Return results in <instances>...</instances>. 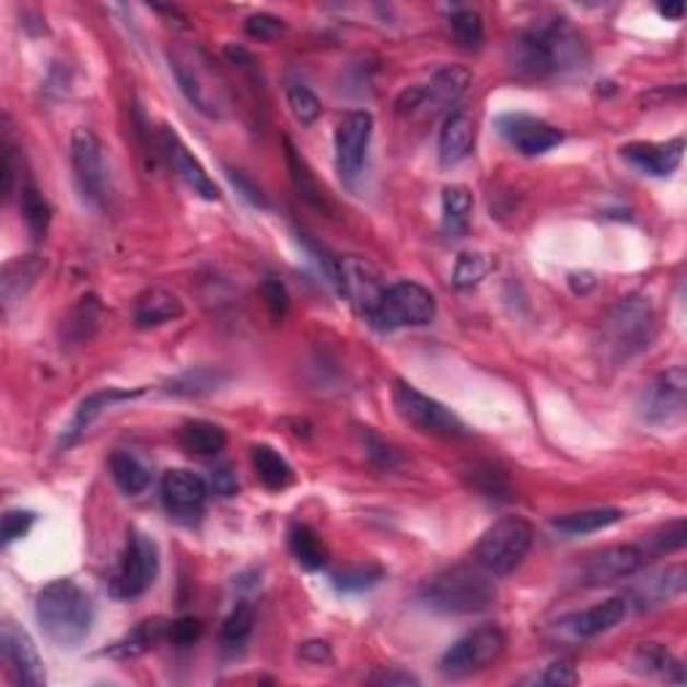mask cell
Segmentation results:
<instances>
[{"label": "cell", "instance_id": "6da1fadb", "mask_svg": "<svg viewBox=\"0 0 687 687\" xmlns=\"http://www.w3.org/2000/svg\"><path fill=\"white\" fill-rule=\"evenodd\" d=\"M35 618L49 642L62 650H75L89 637L94 624L92 599L73 580H55L44 585L35 599Z\"/></svg>", "mask_w": 687, "mask_h": 687}, {"label": "cell", "instance_id": "7a4b0ae2", "mask_svg": "<svg viewBox=\"0 0 687 687\" xmlns=\"http://www.w3.org/2000/svg\"><path fill=\"white\" fill-rule=\"evenodd\" d=\"M419 599L428 607L446 615H478L487 613L497 602L494 583L481 570L473 567H452L435 574L419 591Z\"/></svg>", "mask_w": 687, "mask_h": 687}, {"label": "cell", "instance_id": "3957f363", "mask_svg": "<svg viewBox=\"0 0 687 687\" xmlns=\"http://www.w3.org/2000/svg\"><path fill=\"white\" fill-rule=\"evenodd\" d=\"M535 529L521 515H505L494 521L476 545V564L489 574H511L529 554Z\"/></svg>", "mask_w": 687, "mask_h": 687}, {"label": "cell", "instance_id": "277c9868", "mask_svg": "<svg viewBox=\"0 0 687 687\" xmlns=\"http://www.w3.org/2000/svg\"><path fill=\"white\" fill-rule=\"evenodd\" d=\"M438 304L435 295L419 282L403 280L395 286H387L382 290L376 310L369 315V323L376 330H398V328H419V325H430L435 319Z\"/></svg>", "mask_w": 687, "mask_h": 687}, {"label": "cell", "instance_id": "5b68a950", "mask_svg": "<svg viewBox=\"0 0 687 687\" xmlns=\"http://www.w3.org/2000/svg\"><path fill=\"white\" fill-rule=\"evenodd\" d=\"M470 86V73L459 65H449V68H441L435 75L422 86H411L395 100V110L398 116H435L441 110L452 108V105L459 103L462 94Z\"/></svg>", "mask_w": 687, "mask_h": 687}, {"label": "cell", "instance_id": "8992f818", "mask_svg": "<svg viewBox=\"0 0 687 687\" xmlns=\"http://www.w3.org/2000/svg\"><path fill=\"white\" fill-rule=\"evenodd\" d=\"M159 574V548L143 532H129L127 548H124L118 567L110 578V594L118 599H138L143 596Z\"/></svg>", "mask_w": 687, "mask_h": 687}, {"label": "cell", "instance_id": "52a82bcc", "mask_svg": "<svg viewBox=\"0 0 687 687\" xmlns=\"http://www.w3.org/2000/svg\"><path fill=\"white\" fill-rule=\"evenodd\" d=\"M393 403L395 408H398L400 417L406 419L408 424H414L419 432H430V435L441 438L467 435L465 422H462L452 408H446L441 400L430 398V395L419 393L414 384L395 382Z\"/></svg>", "mask_w": 687, "mask_h": 687}, {"label": "cell", "instance_id": "ba28073f", "mask_svg": "<svg viewBox=\"0 0 687 687\" xmlns=\"http://www.w3.org/2000/svg\"><path fill=\"white\" fill-rule=\"evenodd\" d=\"M505 633L497 626H481V629H473L470 633L457 639L452 648L443 653L441 674L446 677H467V674H476L489 668L491 663L505 653Z\"/></svg>", "mask_w": 687, "mask_h": 687}, {"label": "cell", "instance_id": "9c48e42d", "mask_svg": "<svg viewBox=\"0 0 687 687\" xmlns=\"http://www.w3.org/2000/svg\"><path fill=\"white\" fill-rule=\"evenodd\" d=\"M655 330V312L644 295H629L620 299V304L609 312L607 319V339L615 352L629 358L644 349L653 339Z\"/></svg>", "mask_w": 687, "mask_h": 687}, {"label": "cell", "instance_id": "30bf717a", "mask_svg": "<svg viewBox=\"0 0 687 687\" xmlns=\"http://www.w3.org/2000/svg\"><path fill=\"white\" fill-rule=\"evenodd\" d=\"M650 559L648 545H609V548L596 550L594 556L580 564L578 583L589 585V589H602V585L620 583V580L631 578L639 570H644Z\"/></svg>", "mask_w": 687, "mask_h": 687}, {"label": "cell", "instance_id": "8fae6325", "mask_svg": "<svg viewBox=\"0 0 687 687\" xmlns=\"http://www.w3.org/2000/svg\"><path fill=\"white\" fill-rule=\"evenodd\" d=\"M70 159H73L75 183L92 207H103L108 199V172H105V156L103 143L92 129L79 127L73 132V143H70Z\"/></svg>", "mask_w": 687, "mask_h": 687}, {"label": "cell", "instance_id": "7c38bea8", "mask_svg": "<svg viewBox=\"0 0 687 687\" xmlns=\"http://www.w3.org/2000/svg\"><path fill=\"white\" fill-rule=\"evenodd\" d=\"M373 138V116L369 110H349L336 127V170L344 183H354L365 167Z\"/></svg>", "mask_w": 687, "mask_h": 687}, {"label": "cell", "instance_id": "4fadbf2b", "mask_svg": "<svg viewBox=\"0 0 687 687\" xmlns=\"http://www.w3.org/2000/svg\"><path fill=\"white\" fill-rule=\"evenodd\" d=\"M205 65L207 62L191 59L188 55H183V51H175V55L170 51V68H172V73H175L177 86H181V92L186 94L188 103H191L199 114H205L210 118H221L226 103H223L221 89L216 86L212 73L205 68Z\"/></svg>", "mask_w": 687, "mask_h": 687}, {"label": "cell", "instance_id": "5bb4252c", "mask_svg": "<svg viewBox=\"0 0 687 687\" xmlns=\"http://www.w3.org/2000/svg\"><path fill=\"white\" fill-rule=\"evenodd\" d=\"M687 398V371L683 365H674L666 373H661L648 387L642 398V419L659 428H672L685 417Z\"/></svg>", "mask_w": 687, "mask_h": 687}, {"label": "cell", "instance_id": "9a60e30c", "mask_svg": "<svg viewBox=\"0 0 687 687\" xmlns=\"http://www.w3.org/2000/svg\"><path fill=\"white\" fill-rule=\"evenodd\" d=\"M497 132L524 156H543L564 140L559 127L529 114H502L497 118Z\"/></svg>", "mask_w": 687, "mask_h": 687}, {"label": "cell", "instance_id": "2e32d148", "mask_svg": "<svg viewBox=\"0 0 687 687\" xmlns=\"http://www.w3.org/2000/svg\"><path fill=\"white\" fill-rule=\"evenodd\" d=\"M0 650H3V661L16 685L46 687L44 661H40L30 633L20 629L14 620H5L0 626Z\"/></svg>", "mask_w": 687, "mask_h": 687}, {"label": "cell", "instance_id": "e0dca14e", "mask_svg": "<svg viewBox=\"0 0 687 687\" xmlns=\"http://www.w3.org/2000/svg\"><path fill=\"white\" fill-rule=\"evenodd\" d=\"M159 148H162L170 167L183 177V183H186V186L191 188L199 199H207V201L221 199V188H218V183L212 181L210 172L205 170V164H201L199 159L188 151L186 143L181 140V135H177L172 127H167V124L159 129Z\"/></svg>", "mask_w": 687, "mask_h": 687}, {"label": "cell", "instance_id": "ac0fdd59", "mask_svg": "<svg viewBox=\"0 0 687 687\" xmlns=\"http://www.w3.org/2000/svg\"><path fill=\"white\" fill-rule=\"evenodd\" d=\"M210 487L191 470H167L162 478V502L167 513L177 521H199L205 511Z\"/></svg>", "mask_w": 687, "mask_h": 687}, {"label": "cell", "instance_id": "d6986e66", "mask_svg": "<svg viewBox=\"0 0 687 687\" xmlns=\"http://www.w3.org/2000/svg\"><path fill=\"white\" fill-rule=\"evenodd\" d=\"M620 156L644 175L668 177L683 164L685 140L674 138L666 143H629L620 148Z\"/></svg>", "mask_w": 687, "mask_h": 687}, {"label": "cell", "instance_id": "ffe728a7", "mask_svg": "<svg viewBox=\"0 0 687 687\" xmlns=\"http://www.w3.org/2000/svg\"><path fill=\"white\" fill-rule=\"evenodd\" d=\"M685 589H687L685 564H672L666 567V570L648 574L644 580H639L626 599H629V604H637L639 609H653L677 599V596H683Z\"/></svg>", "mask_w": 687, "mask_h": 687}, {"label": "cell", "instance_id": "44dd1931", "mask_svg": "<svg viewBox=\"0 0 687 687\" xmlns=\"http://www.w3.org/2000/svg\"><path fill=\"white\" fill-rule=\"evenodd\" d=\"M629 615V599L626 596H613V599L594 604V607L583 609V613H574L564 620V626L570 629L572 637L578 639H594L604 631H613L615 626H620Z\"/></svg>", "mask_w": 687, "mask_h": 687}, {"label": "cell", "instance_id": "7402d4cb", "mask_svg": "<svg viewBox=\"0 0 687 687\" xmlns=\"http://www.w3.org/2000/svg\"><path fill=\"white\" fill-rule=\"evenodd\" d=\"M384 286L379 282L376 269L358 258H344V295L358 306V312L369 319L382 299Z\"/></svg>", "mask_w": 687, "mask_h": 687}, {"label": "cell", "instance_id": "603a6c76", "mask_svg": "<svg viewBox=\"0 0 687 687\" xmlns=\"http://www.w3.org/2000/svg\"><path fill=\"white\" fill-rule=\"evenodd\" d=\"M511 65L515 73L529 75V79H543V75L556 73L554 57H550V49L540 30L532 27L526 33L515 35L511 44Z\"/></svg>", "mask_w": 687, "mask_h": 687}, {"label": "cell", "instance_id": "cb8c5ba5", "mask_svg": "<svg viewBox=\"0 0 687 687\" xmlns=\"http://www.w3.org/2000/svg\"><path fill=\"white\" fill-rule=\"evenodd\" d=\"M476 148V121L465 114V110H454L443 121L441 143H438V156H441L443 167H454V164L465 162Z\"/></svg>", "mask_w": 687, "mask_h": 687}, {"label": "cell", "instance_id": "d4e9b609", "mask_svg": "<svg viewBox=\"0 0 687 687\" xmlns=\"http://www.w3.org/2000/svg\"><path fill=\"white\" fill-rule=\"evenodd\" d=\"M183 312L186 306H183L181 295L167 288H148L145 293L138 295V304H135V325L140 330L159 328L172 319H181Z\"/></svg>", "mask_w": 687, "mask_h": 687}, {"label": "cell", "instance_id": "484cf974", "mask_svg": "<svg viewBox=\"0 0 687 687\" xmlns=\"http://www.w3.org/2000/svg\"><path fill=\"white\" fill-rule=\"evenodd\" d=\"M145 389L138 387V389H116V387H108V389H100V393H92L86 395L84 400H81L79 411H75L73 422L68 424V430H65L62 435V443L65 446H70V443L79 441L81 435L89 430V424L94 422V419L100 417V414L105 411V408H110L114 403H124V400H135L140 398Z\"/></svg>", "mask_w": 687, "mask_h": 687}, {"label": "cell", "instance_id": "4316f807", "mask_svg": "<svg viewBox=\"0 0 687 687\" xmlns=\"http://www.w3.org/2000/svg\"><path fill=\"white\" fill-rule=\"evenodd\" d=\"M162 639H170V624L162 618H153V620H143V624L135 626L132 631L124 633L118 642L110 644L108 650H103V655L116 661H129V659H138V655H145L148 650L156 648Z\"/></svg>", "mask_w": 687, "mask_h": 687}, {"label": "cell", "instance_id": "83f0119b", "mask_svg": "<svg viewBox=\"0 0 687 687\" xmlns=\"http://www.w3.org/2000/svg\"><path fill=\"white\" fill-rule=\"evenodd\" d=\"M633 666L637 672L648 674V677L663 679V683L685 685V666L672 650H666L659 642H642L633 653Z\"/></svg>", "mask_w": 687, "mask_h": 687}, {"label": "cell", "instance_id": "f1b7e54d", "mask_svg": "<svg viewBox=\"0 0 687 687\" xmlns=\"http://www.w3.org/2000/svg\"><path fill=\"white\" fill-rule=\"evenodd\" d=\"M44 260L38 256L27 258H14L3 266L0 271V293H3V304L9 310L11 304L22 301L30 293V288L38 282V277L44 275Z\"/></svg>", "mask_w": 687, "mask_h": 687}, {"label": "cell", "instance_id": "f546056e", "mask_svg": "<svg viewBox=\"0 0 687 687\" xmlns=\"http://www.w3.org/2000/svg\"><path fill=\"white\" fill-rule=\"evenodd\" d=\"M286 162L290 170V181H293L299 197L304 199L306 205L315 207V210H323V212L334 210V207H330L328 191H325L323 183L317 181L315 172H312L310 164H306V159L295 151V145L290 143V140H286Z\"/></svg>", "mask_w": 687, "mask_h": 687}, {"label": "cell", "instance_id": "4dcf8cb0", "mask_svg": "<svg viewBox=\"0 0 687 687\" xmlns=\"http://www.w3.org/2000/svg\"><path fill=\"white\" fill-rule=\"evenodd\" d=\"M229 382V373L221 369H210V365H199V369H188L177 376H172L164 387V393L177 395V398H201L216 389H221Z\"/></svg>", "mask_w": 687, "mask_h": 687}, {"label": "cell", "instance_id": "1f68e13d", "mask_svg": "<svg viewBox=\"0 0 687 687\" xmlns=\"http://www.w3.org/2000/svg\"><path fill=\"white\" fill-rule=\"evenodd\" d=\"M251 462H253V470H256L258 481L264 484L266 489L271 491H282L293 484V467L288 465V459L282 457L277 449L266 446V443H256L251 449Z\"/></svg>", "mask_w": 687, "mask_h": 687}, {"label": "cell", "instance_id": "d6a6232c", "mask_svg": "<svg viewBox=\"0 0 687 687\" xmlns=\"http://www.w3.org/2000/svg\"><path fill=\"white\" fill-rule=\"evenodd\" d=\"M288 548L304 570L317 572L328 564V548H325V543L319 540V535L310 524H301V521L290 524Z\"/></svg>", "mask_w": 687, "mask_h": 687}, {"label": "cell", "instance_id": "836d02e7", "mask_svg": "<svg viewBox=\"0 0 687 687\" xmlns=\"http://www.w3.org/2000/svg\"><path fill=\"white\" fill-rule=\"evenodd\" d=\"M226 430L216 422L194 419V422H186L181 428V446L197 454V457H218L226 449Z\"/></svg>", "mask_w": 687, "mask_h": 687}, {"label": "cell", "instance_id": "e575fe53", "mask_svg": "<svg viewBox=\"0 0 687 687\" xmlns=\"http://www.w3.org/2000/svg\"><path fill=\"white\" fill-rule=\"evenodd\" d=\"M618 521H624V511L618 508H591V511L559 515L554 519V526L564 535H591V532H602Z\"/></svg>", "mask_w": 687, "mask_h": 687}, {"label": "cell", "instance_id": "d590c367", "mask_svg": "<svg viewBox=\"0 0 687 687\" xmlns=\"http://www.w3.org/2000/svg\"><path fill=\"white\" fill-rule=\"evenodd\" d=\"M473 194L465 186L443 188V234L462 236L470 226Z\"/></svg>", "mask_w": 687, "mask_h": 687}, {"label": "cell", "instance_id": "8d00e7d4", "mask_svg": "<svg viewBox=\"0 0 687 687\" xmlns=\"http://www.w3.org/2000/svg\"><path fill=\"white\" fill-rule=\"evenodd\" d=\"M110 476H114L118 489L129 497L143 494V491L151 487V470L129 452H116L114 457H110Z\"/></svg>", "mask_w": 687, "mask_h": 687}, {"label": "cell", "instance_id": "74e56055", "mask_svg": "<svg viewBox=\"0 0 687 687\" xmlns=\"http://www.w3.org/2000/svg\"><path fill=\"white\" fill-rule=\"evenodd\" d=\"M100 315H103V304H100L97 295H84L75 304V310L70 312V317L65 319V336L75 344L89 341L94 330H97Z\"/></svg>", "mask_w": 687, "mask_h": 687}, {"label": "cell", "instance_id": "f35d334b", "mask_svg": "<svg viewBox=\"0 0 687 687\" xmlns=\"http://www.w3.org/2000/svg\"><path fill=\"white\" fill-rule=\"evenodd\" d=\"M20 205H22V216H25V223L33 234L35 242H40L49 231L51 223V207L46 201L44 194L33 186V183H25L20 191Z\"/></svg>", "mask_w": 687, "mask_h": 687}, {"label": "cell", "instance_id": "ab89813d", "mask_svg": "<svg viewBox=\"0 0 687 687\" xmlns=\"http://www.w3.org/2000/svg\"><path fill=\"white\" fill-rule=\"evenodd\" d=\"M253 624H256V618H253L251 604L247 602L236 604V607L229 613V618L223 620V631H221L223 648H226L229 653H236V650L245 648V642L253 633Z\"/></svg>", "mask_w": 687, "mask_h": 687}, {"label": "cell", "instance_id": "60d3db41", "mask_svg": "<svg viewBox=\"0 0 687 687\" xmlns=\"http://www.w3.org/2000/svg\"><path fill=\"white\" fill-rule=\"evenodd\" d=\"M449 30H452L454 40L467 51H476L484 46V20L478 11L473 9H457L449 16Z\"/></svg>", "mask_w": 687, "mask_h": 687}, {"label": "cell", "instance_id": "b9f144b4", "mask_svg": "<svg viewBox=\"0 0 687 687\" xmlns=\"http://www.w3.org/2000/svg\"><path fill=\"white\" fill-rule=\"evenodd\" d=\"M494 269V260L484 253H462L454 264V288L457 290H473L481 286V280H487L489 271Z\"/></svg>", "mask_w": 687, "mask_h": 687}, {"label": "cell", "instance_id": "7bdbcfd3", "mask_svg": "<svg viewBox=\"0 0 687 687\" xmlns=\"http://www.w3.org/2000/svg\"><path fill=\"white\" fill-rule=\"evenodd\" d=\"M384 580V570L379 564H349L334 572V585L344 594H360L379 585Z\"/></svg>", "mask_w": 687, "mask_h": 687}, {"label": "cell", "instance_id": "ee69618b", "mask_svg": "<svg viewBox=\"0 0 687 687\" xmlns=\"http://www.w3.org/2000/svg\"><path fill=\"white\" fill-rule=\"evenodd\" d=\"M470 484L489 500H511V481L497 465H476L473 467Z\"/></svg>", "mask_w": 687, "mask_h": 687}, {"label": "cell", "instance_id": "f6af8a7d", "mask_svg": "<svg viewBox=\"0 0 687 687\" xmlns=\"http://www.w3.org/2000/svg\"><path fill=\"white\" fill-rule=\"evenodd\" d=\"M288 105H290V114L299 124H315L319 114H323V103L317 100V94L312 92L306 84H288Z\"/></svg>", "mask_w": 687, "mask_h": 687}, {"label": "cell", "instance_id": "bcb514c9", "mask_svg": "<svg viewBox=\"0 0 687 687\" xmlns=\"http://www.w3.org/2000/svg\"><path fill=\"white\" fill-rule=\"evenodd\" d=\"M685 543H687V524H685V519H677V521H668L659 535L650 537L648 550H650V556L674 554V550L685 548Z\"/></svg>", "mask_w": 687, "mask_h": 687}, {"label": "cell", "instance_id": "7dc6e473", "mask_svg": "<svg viewBox=\"0 0 687 687\" xmlns=\"http://www.w3.org/2000/svg\"><path fill=\"white\" fill-rule=\"evenodd\" d=\"M524 685H550V687H561V685H578L580 674L574 672L572 661H556L550 666H545L540 674H532V677L521 679Z\"/></svg>", "mask_w": 687, "mask_h": 687}, {"label": "cell", "instance_id": "c3c4849f", "mask_svg": "<svg viewBox=\"0 0 687 687\" xmlns=\"http://www.w3.org/2000/svg\"><path fill=\"white\" fill-rule=\"evenodd\" d=\"M245 30L251 38H258V40H277L280 35H286V22L280 20V16L275 14H266V11H258V14L247 16L245 22Z\"/></svg>", "mask_w": 687, "mask_h": 687}, {"label": "cell", "instance_id": "681fc988", "mask_svg": "<svg viewBox=\"0 0 687 687\" xmlns=\"http://www.w3.org/2000/svg\"><path fill=\"white\" fill-rule=\"evenodd\" d=\"M35 524V513L33 511H5L3 513V526H0V537H3V545H11L27 535Z\"/></svg>", "mask_w": 687, "mask_h": 687}, {"label": "cell", "instance_id": "f907efd6", "mask_svg": "<svg viewBox=\"0 0 687 687\" xmlns=\"http://www.w3.org/2000/svg\"><path fill=\"white\" fill-rule=\"evenodd\" d=\"M363 438H365V452H369V459L373 462V465L384 467V470H393V467L398 465V462H400L398 452H395V449L389 446V443H384L382 438L376 435V432L365 430Z\"/></svg>", "mask_w": 687, "mask_h": 687}, {"label": "cell", "instance_id": "816d5d0a", "mask_svg": "<svg viewBox=\"0 0 687 687\" xmlns=\"http://www.w3.org/2000/svg\"><path fill=\"white\" fill-rule=\"evenodd\" d=\"M226 177L231 181V186L236 188V194H242V199H245L247 205L260 207V210H266V207H269V199H266V194L260 191V188L251 181V177L245 175V172L226 167Z\"/></svg>", "mask_w": 687, "mask_h": 687}, {"label": "cell", "instance_id": "f5cc1de1", "mask_svg": "<svg viewBox=\"0 0 687 687\" xmlns=\"http://www.w3.org/2000/svg\"><path fill=\"white\" fill-rule=\"evenodd\" d=\"M218 497H234L240 491V481H236V473L231 470V465H216L210 470V484H207Z\"/></svg>", "mask_w": 687, "mask_h": 687}, {"label": "cell", "instance_id": "db71d44e", "mask_svg": "<svg viewBox=\"0 0 687 687\" xmlns=\"http://www.w3.org/2000/svg\"><path fill=\"white\" fill-rule=\"evenodd\" d=\"M201 637V624L197 618H181L175 624H170V639L177 648H191L194 642Z\"/></svg>", "mask_w": 687, "mask_h": 687}, {"label": "cell", "instance_id": "11a10c76", "mask_svg": "<svg viewBox=\"0 0 687 687\" xmlns=\"http://www.w3.org/2000/svg\"><path fill=\"white\" fill-rule=\"evenodd\" d=\"M260 293H264V301L266 306H269V312L275 317H282L288 312V290L286 286H282L280 280H266L264 288H260Z\"/></svg>", "mask_w": 687, "mask_h": 687}, {"label": "cell", "instance_id": "9f6ffc18", "mask_svg": "<svg viewBox=\"0 0 687 687\" xmlns=\"http://www.w3.org/2000/svg\"><path fill=\"white\" fill-rule=\"evenodd\" d=\"M371 685H384V687H408V685H419V677L408 672H398V668H382V672L371 674L369 677Z\"/></svg>", "mask_w": 687, "mask_h": 687}, {"label": "cell", "instance_id": "6f0895ef", "mask_svg": "<svg viewBox=\"0 0 687 687\" xmlns=\"http://www.w3.org/2000/svg\"><path fill=\"white\" fill-rule=\"evenodd\" d=\"M14 177H16L14 145H11L9 132H5L3 135V197H11V191H14Z\"/></svg>", "mask_w": 687, "mask_h": 687}, {"label": "cell", "instance_id": "680465c9", "mask_svg": "<svg viewBox=\"0 0 687 687\" xmlns=\"http://www.w3.org/2000/svg\"><path fill=\"white\" fill-rule=\"evenodd\" d=\"M299 655L306 663H317V666H323V663L334 661V653H330V644L328 642H319V639H315V642L301 644Z\"/></svg>", "mask_w": 687, "mask_h": 687}, {"label": "cell", "instance_id": "91938a15", "mask_svg": "<svg viewBox=\"0 0 687 687\" xmlns=\"http://www.w3.org/2000/svg\"><path fill=\"white\" fill-rule=\"evenodd\" d=\"M570 286H572V290L574 293H589L591 288H596V280H594V275H572L570 277Z\"/></svg>", "mask_w": 687, "mask_h": 687}, {"label": "cell", "instance_id": "94428289", "mask_svg": "<svg viewBox=\"0 0 687 687\" xmlns=\"http://www.w3.org/2000/svg\"><path fill=\"white\" fill-rule=\"evenodd\" d=\"M659 14L666 20H683L685 16V3H661Z\"/></svg>", "mask_w": 687, "mask_h": 687}]
</instances>
